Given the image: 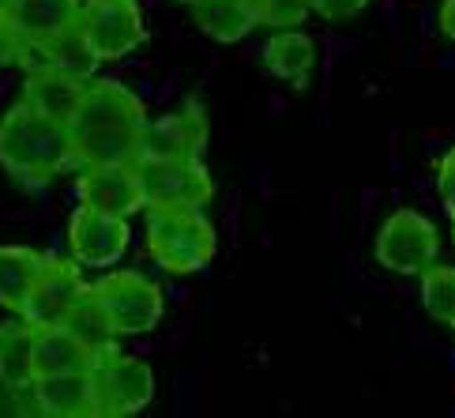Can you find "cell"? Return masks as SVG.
<instances>
[{"instance_id": "cell-1", "label": "cell", "mask_w": 455, "mask_h": 418, "mask_svg": "<svg viewBox=\"0 0 455 418\" xmlns=\"http://www.w3.org/2000/svg\"><path fill=\"white\" fill-rule=\"evenodd\" d=\"M148 109L121 79H87L84 106L72 117L76 166H117L140 155Z\"/></svg>"}, {"instance_id": "cell-2", "label": "cell", "mask_w": 455, "mask_h": 418, "mask_svg": "<svg viewBox=\"0 0 455 418\" xmlns=\"http://www.w3.org/2000/svg\"><path fill=\"white\" fill-rule=\"evenodd\" d=\"M0 166L23 189H42L76 166L72 125L38 114L30 102H15L0 117Z\"/></svg>"}, {"instance_id": "cell-3", "label": "cell", "mask_w": 455, "mask_h": 418, "mask_svg": "<svg viewBox=\"0 0 455 418\" xmlns=\"http://www.w3.org/2000/svg\"><path fill=\"white\" fill-rule=\"evenodd\" d=\"M219 237L200 207L158 204L148 207V253L158 268L173 276H192L215 261Z\"/></svg>"}, {"instance_id": "cell-4", "label": "cell", "mask_w": 455, "mask_h": 418, "mask_svg": "<svg viewBox=\"0 0 455 418\" xmlns=\"http://www.w3.org/2000/svg\"><path fill=\"white\" fill-rule=\"evenodd\" d=\"M91 286H94V298L102 301L117 340H124V335H148L158 328L166 301H162L158 283L148 279L143 271H109V276H102Z\"/></svg>"}, {"instance_id": "cell-5", "label": "cell", "mask_w": 455, "mask_h": 418, "mask_svg": "<svg viewBox=\"0 0 455 418\" xmlns=\"http://www.w3.org/2000/svg\"><path fill=\"white\" fill-rule=\"evenodd\" d=\"M94 389H99V418L140 414L155 399V374L143 358L117 350V343L94 358Z\"/></svg>"}, {"instance_id": "cell-6", "label": "cell", "mask_w": 455, "mask_h": 418, "mask_svg": "<svg viewBox=\"0 0 455 418\" xmlns=\"http://www.w3.org/2000/svg\"><path fill=\"white\" fill-rule=\"evenodd\" d=\"M136 181L143 189V204H181V207H204L215 200V181L200 158H132Z\"/></svg>"}, {"instance_id": "cell-7", "label": "cell", "mask_w": 455, "mask_h": 418, "mask_svg": "<svg viewBox=\"0 0 455 418\" xmlns=\"http://www.w3.org/2000/svg\"><path fill=\"white\" fill-rule=\"evenodd\" d=\"M436 253H441V234L433 219L414 207H399L395 215H387L377 234V261L395 276H421L429 264H436Z\"/></svg>"}, {"instance_id": "cell-8", "label": "cell", "mask_w": 455, "mask_h": 418, "mask_svg": "<svg viewBox=\"0 0 455 418\" xmlns=\"http://www.w3.org/2000/svg\"><path fill=\"white\" fill-rule=\"evenodd\" d=\"M79 23L99 60H121L143 42L140 0H84Z\"/></svg>"}, {"instance_id": "cell-9", "label": "cell", "mask_w": 455, "mask_h": 418, "mask_svg": "<svg viewBox=\"0 0 455 418\" xmlns=\"http://www.w3.org/2000/svg\"><path fill=\"white\" fill-rule=\"evenodd\" d=\"M79 268H84L79 261H64V256H57V253H45L38 283H35V291H30V298L23 305V317L30 320V325H38V328L64 325V317H68L79 305V298L91 291V283L84 279Z\"/></svg>"}, {"instance_id": "cell-10", "label": "cell", "mask_w": 455, "mask_h": 418, "mask_svg": "<svg viewBox=\"0 0 455 418\" xmlns=\"http://www.w3.org/2000/svg\"><path fill=\"white\" fill-rule=\"evenodd\" d=\"M132 245V227L121 215H106L99 207L79 204L68 219V249L72 261L84 268H113Z\"/></svg>"}, {"instance_id": "cell-11", "label": "cell", "mask_w": 455, "mask_h": 418, "mask_svg": "<svg viewBox=\"0 0 455 418\" xmlns=\"http://www.w3.org/2000/svg\"><path fill=\"white\" fill-rule=\"evenodd\" d=\"M76 197H79V204L99 207L106 215H121V219H132L140 207H148L132 163L84 166V173H79V181H76Z\"/></svg>"}, {"instance_id": "cell-12", "label": "cell", "mask_w": 455, "mask_h": 418, "mask_svg": "<svg viewBox=\"0 0 455 418\" xmlns=\"http://www.w3.org/2000/svg\"><path fill=\"white\" fill-rule=\"evenodd\" d=\"M207 148V117L196 102L181 106L177 114L148 121L140 136V155L151 158H200Z\"/></svg>"}, {"instance_id": "cell-13", "label": "cell", "mask_w": 455, "mask_h": 418, "mask_svg": "<svg viewBox=\"0 0 455 418\" xmlns=\"http://www.w3.org/2000/svg\"><path fill=\"white\" fill-rule=\"evenodd\" d=\"M99 350L87 347L76 332L64 325H45L35 335V377H60V374H87L94 369Z\"/></svg>"}, {"instance_id": "cell-14", "label": "cell", "mask_w": 455, "mask_h": 418, "mask_svg": "<svg viewBox=\"0 0 455 418\" xmlns=\"http://www.w3.org/2000/svg\"><path fill=\"white\" fill-rule=\"evenodd\" d=\"M38 407L45 418H99V389L94 374H60V377H35Z\"/></svg>"}, {"instance_id": "cell-15", "label": "cell", "mask_w": 455, "mask_h": 418, "mask_svg": "<svg viewBox=\"0 0 455 418\" xmlns=\"http://www.w3.org/2000/svg\"><path fill=\"white\" fill-rule=\"evenodd\" d=\"M84 91H87V79H79V76L57 72V68L35 72V76H27V84H23V102H30L45 117L72 125L79 106H84Z\"/></svg>"}, {"instance_id": "cell-16", "label": "cell", "mask_w": 455, "mask_h": 418, "mask_svg": "<svg viewBox=\"0 0 455 418\" xmlns=\"http://www.w3.org/2000/svg\"><path fill=\"white\" fill-rule=\"evenodd\" d=\"M264 64L275 79H283L294 91H305L308 79H313V64H316V42L305 35L301 27L279 30L275 38H267L264 45Z\"/></svg>"}, {"instance_id": "cell-17", "label": "cell", "mask_w": 455, "mask_h": 418, "mask_svg": "<svg viewBox=\"0 0 455 418\" xmlns=\"http://www.w3.org/2000/svg\"><path fill=\"white\" fill-rule=\"evenodd\" d=\"M192 20H196V27L211 42L230 45V42H241L245 35H252V30L264 23V15H259V8L249 4V0H196V4H192Z\"/></svg>"}, {"instance_id": "cell-18", "label": "cell", "mask_w": 455, "mask_h": 418, "mask_svg": "<svg viewBox=\"0 0 455 418\" xmlns=\"http://www.w3.org/2000/svg\"><path fill=\"white\" fill-rule=\"evenodd\" d=\"M30 42H50L84 15V0H4Z\"/></svg>"}, {"instance_id": "cell-19", "label": "cell", "mask_w": 455, "mask_h": 418, "mask_svg": "<svg viewBox=\"0 0 455 418\" xmlns=\"http://www.w3.org/2000/svg\"><path fill=\"white\" fill-rule=\"evenodd\" d=\"M45 264V253L27 245H0V305L8 313H23V305L38 283V271Z\"/></svg>"}, {"instance_id": "cell-20", "label": "cell", "mask_w": 455, "mask_h": 418, "mask_svg": "<svg viewBox=\"0 0 455 418\" xmlns=\"http://www.w3.org/2000/svg\"><path fill=\"white\" fill-rule=\"evenodd\" d=\"M35 335L38 325H30L23 313H15V320H4L0 325V377L8 384H27L35 381Z\"/></svg>"}, {"instance_id": "cell-21", "label": "cell", "mask_w": 455, "mask_h": 418, "mask_svg": "<svg viewBox=\"0 0 455 418\" xmlns=\"http://www.w3.org/2000/svg\"><path fill=\"white\" fill-rule=\"evenodd\" d=\"M45 50H50V64H53L57 72H68V76L87 79L94 68H99V53L91 50V42L84 35V23L60 30L57 38L45 42Z\"/></svg>"}, {"instance_id": "cell-22", "label": "cell", "mask_w": 455, "mask_h": 418, "mask_svg": "<svg viewBox=\"0 0 455 418\" xmlns=\"http://www.w3.org/2000/svg\"><path fill=\"white\" fill-rule=\"evenodd\" d=\"M64 328L76 332L79 340H84L87 347H94V350H106V347L117 343V332H113L109 317H106V309H102V301L94 298V286H91L84 298H79L76 309L64 317Z\"/></svg>"}, {"instance_id": "cell-23", "label": "cell", "mask_w": 455, "mask_h": 418, "mask_svg": "<svg viewBox=\"0 0 455 418\" xmlns=\"http://www.w3.org/2000/svg\"><path fill=\"white\" fill-rule=\"evenodd\" d=\"M421 305L433 320L455 325V268L448 264H429L421 271Z\"/></svg>"}, {"instance_id": "cell-24", "label": "cell", "mask_w": 455, "mask_h": 418, "mask_svg": "<svg viewBox=\"0 0 455 418\" xmlns=\"http://www.w3.org/2000/svg\"><path fill=\"white\" fill-rule=\"evenodd\" d=\"M308 12H313V4H308V0H264V8H259L264 23L275 27V30L301 27Z\"/></svg>"}, {"instance_id": "cell-25", "label": "cell", "mask_w": 455, "mask_h": 418, "mask_svg": "<svg viewBox=\"0 0 455 418\" xmlns=\"http://www.w3.org/2000/svg\"><path fill=\"white\" fill-rule=\"evenodd\" d=\"M27 45V35L15 23V15L8 12V4L0 0V68H8V64H20V53Z\"/></svg>"}, {"instance_id": "cell-26", "label": "cell", "mask_w": 455, "mask_h": 418, "mask_svg": "<svg viewBox=\"0 0 455 418\" xmlns=\"http://www.w3.org/2000/svg\"><path fill=\"white\" fill-rule=\"evenodd\" d=\"M436 192H441L448 215H455V148L436 158Z\"/></svg>"}, {"instance_id": "cell-27", "label": "cell", "mask_w": 455, "mask_h": 418, "mask_svg": "<svg viewBox=\"0 0 455 418\" xmlns=\"http://www.w3.org/2000/svg\"><path fill=\"white\" fill-rule=\"evenodd\" d=\"M308 4H313V12L323 15L328 23H343V20H354L369 0H308Z\"/></svg>"}, {"instance_id": "cell-28", "label": "cell", "mask_w": 455, "mask_h": 418, "mask_svg": "<svg viewBox=\"0 0 455 418\" xmlns=\"http://www.w3.org/2000/svg\"><path fill=\"white\" fill-rule=\"evenodd\" d=\"M4 414L8 418H20L23 411H20V389L0 377V418H4Z\"/></svg>"}, {"instance_id": "cell-29", "label": "cell", "mask_w": 455, "mask_h": 418, "mask_svg": "<svg viewBox=\"0 0 455 418\" xmlns=\"http://www.w3.org/2000/svg\"><path fill=\"white\" fill-rule=\"evenodd\" d=\"M436 23H441V35L455 42V0H444L441 12H436Z\"/></svg>"}, {"instance_id": "cell-30", "label": "cell", "mask_w": 455, "mask_h": 418, "mask_svg": "<svg viewBox=\"0 0 455 418\" xmlns=\"http://www.w3.org/2000/svg\"><path fill=\"white\" fill-rule=\"evenodd\" d=\"M177 4H188V8H192V4H196V0H177Z\"/></svg>"}, {"instance_id": "cell-31", "label": "cell", "mask_w": 455, "mask_h": 418, "mask_svg": "<svg viewBox=\"0 0 455 418\" xmlns=\"http://www.w3.org/2000/svg\"><path fill=\"white\" fill-rule=\"evenodd\" d=\"M249 4H256V8H264V0H249Z\"/></svg>"}, {"instance_id": "cell-32", "label": "cell", "mask_w": 455, "mask_h": 418, "mask_svg": "<svg viewBox=\"0 0 455 418\" xmlns=\"http://www.w3.org/2000/svg\"><path fill=\"white\" fill-rule=\"evenodd\" d=\"M451 227H455V215H451Z\"/></svg>"}, {"instance_id": "cell-33", "label": "cell", "mask_w": 455, "mask_h": 418, "mask_svg": "<svg viewBox=\"0 0 455 418\" xmlns=\"http://www.w3.org/2000/svg\"><path fill=\"white\" fill-rule=\"evenodd\" d=\"M451 328H455V325H451Z\"/></svg>"}]
</instances>
